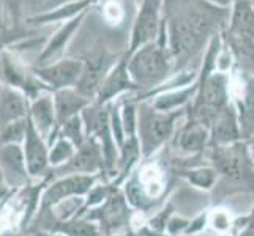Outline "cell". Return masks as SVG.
Segmentation results:
<instances>
[{
	"label": "cell",
	"instance_id": "obj_1",
	"mask_svg": "<svg viewBox=\"0 0 254 236\" xmlns=\"http://www.w3.org/2000/svg\"><path fill=\"white\" fill-rule=\"evenodd\" d=\"M216 19L218 13L215 14V11H200L197 8H191L166 21L168 50L172 57L174 69L183 71L197 52L205 50L213 35L220 33L215 32Z\"/></svg>",
	"mask_w": 254,
	"mask_h": 236
},
{
	"label": "cell",
	"instance_id": "obj_2",
	"mask_svg": "<svg viewBox=\"0 0 254 236\" xmlns=\"http://www.w3.org/2000/svg\"><path fill=\"white\" fill-rule=\"evenodd\" d=\"M128 71L137 85L139 94L150 93L171 79L174 62L168 50L166 24H163L158 38L153 43H148L128 55Z\"/></svg>",
	"mask_w": 254,
	"mask_h": 236
},
{
	"label": "cell",
	"instance_id": "obj_3",
	"mask_svg": "<svg viewBox=\"0 0 254 236\" xmlns=\"http://www.w3.org/2000/svg\"><path fill=\"white\" fill-rule=\"evenodd\" d=\"M187 110L161 112L150 101L139 102L137 109V141L142 157H150L174 136L179 118L185 117Z\"/></svg>",
	"mask_w": 254,
	"mask_h": 236
},
{
	"label": "cell",
	"instance_id": "obj_4",
	"mask_svg": "<svg viewBox=\"0 0 254 236\" xmlns=\"http://www.w3.org/2000/svg\"><path fill=\"white\" fill-rule=\"evenodd\" d=\"M213 148V167L218 175L237 181L251 185L254 180V162L250 154L248 142L240 141L237 143L226 146H212Z\"/></svg>",
	"mask_w": 254,
	"mask_h": 236
},
{
	"label": "cell",
	"instance_id": "obj_5",
	"mask_svg": "<svg viewBox=\"0 0 254 236\" xmlns=\"http://www.w3.org/2000/svg\"><path fill=\"white\" fill-rule=\"evenodd\" d=\"M101 180V175H64L52 177L41 194V211L54 209L69 200L84 198L89 190Z\"/></svg>",
	"mask_w": 254,
	"mask_h": 236
},
{
	"label": "cell",
	"instance_id": "obj_6",
	"mask_svg": "<svg viewBox=\"0 0 254 236\" xmlns=\"http://www.w3.org/2000/svg\"><path fill=\"white\" fill-rule=\"evenodd\" d=\"M163 3L164 0H142L136 13L131 29L127 54H133L142 46L153 43L163 27Z\"/></svg>",
	"mask_w": 254,
	"mask_h": 236
},
{
	"label": "cell",
	"instance_id": "obj_7",
	"mask_svg": "<svg viewBox=\"0 0 254 236\" xmlns=\"http://www.w3.org/2000/svg\"><path fill=\"white\" fill-rule=\"evenodd\" d=\"M81 216L98 224L103 235H119L122 229L129 225V203L124 190L116 188L106 202Z\"/></svg>",
	"mask_w": 254,
	"mask_h": 236
},
{
	"label": "cell",
	"instance_id": "obj_8",
	"mask_svg": "<svg viewBox=\"0 0 254 236\" xmlns=\"http://www.w3.org/2000/svg\"><path fill=\"white\" fill-rule=\"evenodd\" d=\"M0 84L21 90L32 101L41 93L51 92L40 79L33 74L32 68H24L6 49L0 54Z\"/></svg>",
	"mask_w": 254,
	"mask_h": 236
},
{
	"label": "cell",
	"instance_id": "obj_9",
	"mask_svg": "<svg viewBox=\"0 0 254 236\" xmlns=\"http://www.w3.org/2000/svg\"><path fill=\"white\" fill-rule=\"evenodd\" d=\"M84 60L60 58L49 65L32 66V71L54 93L64 89H74L84 73Z\"/></svg>",
	"mask_w": 254,
	"mask_h": 236
},
{
	"label": "cell",
	"instance_id": "obj_10",
	"mask_svg": "<svg viewBox=\"0 0 254 236\" xmlns=\"http://www.w3.org/2000/svg\"><path fill=\"white\" fill-rule=\"evenodd\" d=\"M104 173V157L98 141L93 137H87L85 142L77 146L71 161L65 165L52 170V177H64V175H103Z\"/></svg>",
	"mask_w": 254,
	"mask_h": 236
},
{
	"label": "cell",
	"instance_id": "obj_11",
	"mask_svg": "<svg viewBox=\"0 0 254 236\" xmlns=\"http://www.w3.org/2000/svg\"><path fill=\"white\" fill-rule=\"evenodd\" d=\"M133 92H139V89L128 71V55L124 54L104 76L93 101L100 106H106V104L117 101L122 94Z\"/></svg>",
	"mask_w": 254,
	"mask_h": 236
},
{
	"label": "cell",
	"instance_id": "obj_12",
	"mask_svg": "<svg viewBox=\"0 0 254 236\" xmlns=\"http://www.w3.org/2000/svg\"><path fill=\"white\" fill-rule=\"evenodd\" d=\"M232 102L239 115L242 139L250 142L254 137V77L240 74L237 81H232Z\"/></svg>",
	"mask_w": 254,
	"mask_h": 236
},
{
	"label": "cell",
	"instance_id": "obj_13",
	"mask_svg": "<svg viewBox=\"0 0 254 236\" xmlns=\"http://www.w3.org/2000/svg\"><path fill=\"white\" fill-rule=\"evenodd\" d=\"M22 151L27 169L32 180H45L48 178L52 169L49 165V143L45 137H41L32 121L29 120V129L27 136L24 139Z\"/></svg>",
	"mask_w": 254,
	"mask_h": 236
},
{
	"label": "cell",
	"instance_id": "obj_14",
	"mask_svg": "<svg viewBox=\"0 0 254 236\" xmlns=\"http://www.w3.org/2000/svg\"><path fill=\"white\" fill-rule=\"evenodd\" d=\"M0 169L8 189L27 188L32 177L25 162L22 145H0Z\"/></svg>",
	"mask_w": 254,
	"mask_h": 236
},
{
	"label": "cell",
	"instance_id": "obj_15",
	"mask_svg": "<svg viewBox=\"0 0 254 236\" xmlns=\"http://www.w3.org/2000/svg\"><path fill=\"white\" fill-rule=\"evenodd\" d=\"M89 11H84L82 14L73 17L66 22H64L59 27V30L52 35V37L46 41V45L43 46V50L40 52V55L37 58V65L35 66H43V65H49L54 63L57 60L64 58V52L66 50L69 41L73 40L74 33L79 30V27L82 25L85 16Z\"/></svg>",
	"mask_w": 254,
	"mask_h": 236
},
{
	"label": "cell",
	"instance_id": "obj_16",
	"mask_svg": "<svg viewBox=\"0 0 254 236\" xmlns=\"http://www.w3.org/2000/svg\"><path fill=\"white\" fill-rule=\"evenodd\" d=\"M29 120L35 129L45 137L48 143L51 145L57 137V115L54 109V98H52V92L41 93L38 98L30 101V109H29Z\"/></svg>",
	"mask_w": 254,
	"mask_h": 236
},
{
	"label": "cell",
	"instance_id": "obj_17",
	"mask_svg": "<svg viewBox=\"0 0 254 236\" xmlns=\"http://www.w3.org/2000/svg\"><path fill=\"white\" fill-rule=\"evenodd\" d=\"M210 146H226L237 143L242 139L239 115L234 102L221 110L210 125Z\"/></svg>",
	"mask_w": 254,
	"mask_h": 236
},
{
	"label": "cell",
	"instance_id": "obj_18",
	"mask_svg": "<svg viewBox=\"0 0 254 236\" xmlns=\"http://www.w3.org/2000/svg\"><path fill=\"white\" fill-rule=\"evenodd\" d=\"M221 38L234 60V66L237 73L254 77V38L231 33L226 29L221 32Z\"/></svg>",
	"mask_w": 254,
	"mask_h": 236
},
{
	"label": "cell",
	"instance_id": "obj_19",
	"mask_svg": "<svg viewBox=\"0 0 254 236\" xmlns=\"http://www.w3.org/2000/svg\"><path fill=\"white\" fill-rule=\"evenodd\" d=\"M30 99L21 90L0 84V129L29 117Z\"/></svg>",
	"mask_w": 254,
	"mask_h": 236
},
{
	"label": "cell",
	"instance_id": "obj_20",
	"mask_svg": "<svg viewBox=\"0 0 254 236\" xmlns=\"http://www.w3.org/2000/svg\"><path fill=\"white\" fill-rule=\"evenodd\" d=\"M98 0H82V2H74V3H66L52 8L48 11H40L29 16L25 19V24L29 27H41V25H49V24H64L73 17L82 14L84 11H89L90 6L96 3Z\"/></svg>",
	"mask_w": 254,
	"mask_h": 236
},
{
	"label": "cell",
	"instance_id": "obj_21",
	"mask_svg": "<svg viewBox=\"0 0 254 236\" xmlns=\"http://www.w3.org/2000/svg\"><path fill=\"white\" fill-rule=\"evenodd\" d=\"M210 145V129L188 118L175 137V146L185 154H197Z\"/></svg>",
	"mask_w": 254,
	"mask_h": 236
},
{
	"label": "cell",
	"instance_id": "obj_22",
	"mask_svg": "<svg viewBox=\"0 0 254 236\" xmlns=\"http://www.w3.org/2000/svg\"><path fill=\"white\" fill-rule=\"evenodd\" d=\"M54 98V109L57 115V125H64L66 120L76 115H81V112L89 106L92 99L85 98L76 89H64L52 93Z\"/></svg>",
	"mask_w": 254,
	"mask_h": 236
},
{
	"label": "cell",
	"instance_id": "obj_23",
	"mask_svg": "<svg viewBox=\"0 0 254 236\" xmlns=\"http://www.w3.org/2000/svg\"><path fill=\"white\" fill-rule=\"evenodd\" d=\"M84 63H85L84 73H82L79 82H77V85L74 87V89L81 94H84L85 98L93 101L96 93H98V89H100L104 76L108 74V71L112 68V65L109 66L104 57L93 58V60H89V62H84Z\"/></svg>",
	"mask_w": 254,
	"mask_h": 236
},
{
	"label": "cell",
	"instance_id": "obj_24",
	"mask_svg": "<svg viewBox=\"0 0 254 236\" xmlns=\"http://www.w3.org/2000/svg\"><path fill=\"white\" fill-rule=\"evenodd\" d=\"M197 90H199V84L196 81V82H192L191 85L180 87V89H174V90L156 94L155 98H152L150 102L161 112L182 110V109L188 107L190 104L192 102V99L196 98Z\"/></svg>",
	"mask_w": 254,
	"mask_h": 236
},
{
	"label": "cell",
	"instance_id": "obj_25",
	"mask_svg": "<svg viewBox=\"0 0 254 236\" xmlns=\"http://www.w3.org/2000/svg\"><path fill=\"white\" fill-rule=\"evenodd\" d=\"M224 29L235 35L254 38V6L250 0H239L231 6Z\"/></svg>",
	"mask_w": 254,
	"mask_h": 236
},
{
	"label": "cell",
	"instance_id": "obj_26",
	"mask_svg": "<svg viewBox=\"0 0 254 236\" xmlns=\"http://www.w3.org/2000/svg\"><path fill=\"white\" fill-rule=\"evenodd\" d=\"M49 232H57L65 236H103L100 225L84 216L57 221Z\"/></svg>",
	"mask_w": 254,
	"mask_h": 236
},
{
	"label": "cell",
	"instance_id": "obj_27",
	"mask_svg": "<svg viewBox=\"0 0 254 236\" xmlns=\"http://www.w3.org/2000/svg\"><path fill=\"white\" fill-rule=\"evenodd\" d=\"M77 150V146L69 142L68 139L57 136L54 139V142L49 145V165L52 170H56L59 167L65 165L68 161H71V157L74 156Z\"/></svg>",
	"mask_w": 254,
	"mask_h": 236
},
{
	"label": "cell",
	"instance_id": "obj_28",
	"mask_svg": "<svg viewBox=\"0 0 254 236\" xmlns=\"http://www.w3.org/2000/svg\"><path fill=\"white\" fill-rule=\"evenodd\" d=\"M180 175L185 178L191 186L202 190L213 189L216 181H218V172L213 165L210 167H194V169H187L182 170Z\"/></svg>",
	"mask_w": 254,
	"mask_h": 236
},
{
	"label": "cell",
	"instance_id": "obj_29",
	"mask_svg": "<svg viewBox=\"0 0 254 236\" xmlns=\"http://www.w3.org/2000/svg\"><path fill=\"white\" fill-rule=\"evenodd\" d=\"M57 136H62V137L68 139V141L73 142L76 146H81L87 139L84 121H82L81 115H76L73 118L66 120L64 125H60L59 131H57Z\"/></svg>",
	"mask_w": 254,
	"mask_h": 236
},
{
	"label": "cell",
	"instance_id": "obj_30",
	"mask_svg": "<svg viewBox=\"0 0 254 236\" xmlns=\"http://www.w3.org/2000/svg\"><path fill=\"white\" fill-rule=\"evenodd\" d=\"M137 109L139 102L136 99H125L124 102H120V118L127 139L136 137L137 134Z\"/></svg>",
	"mask_w": 254,
	"mask_h": 236
},
{
	"label": "cell",
	"instance_id": "obj_31",
	"mask_svg": "<svg viewBox=\"0 0 254 236\" xmlns=\"http://www.w3.org/2000/svg\"><path fill=\"white\" fill-rule=\"evenodd\" d=\"M29 129V117L0 129V145H22Z\"/></svg>",
	"mask_w": 254,
	"mask_h": 236
},
{
	"label": "cell",
	"instance_id": "obj_32",
	"mask_svg": "<svg viewBox=\"0 0 254 236\" xmlns=\"http://www.w3.org/2000/svg\"><path fill=\"white\" fill-rule=\"evenodd\" d=\"M235 221L232 214L227 211V209H213V211L208 213V227L218 233H229L235 227Z\"/></svg>",
	"mask_w": 254,
	"mask_h": 236
},
{
	"label": "cell",
	"instance_id": "obj_33",
	"mask_svg": "<svg viewBox=\"0 0 254 236\" xmlns=\"http://www.w3.org/2000/svg\"><path fill=\"white\" fill-rule=\"evenodd\" d=\"M190 224H191V221L187 219V217L172 214L169 217L168 224H166V230L164 232L168 233L169 236H182V235L187 236V232L190 229Z\"/></svg>",
	"mask_w": 254,
	"mask_h": 236
},
{
	"label": "cell",
	"instance_id": "obj_34",
	"mask_svg": "<svg viewBox=\"0 0 254 236\" xmlns=\"http://www.w3.org/2000/svg\"><path fill=\"white\" fill-rule=\"evenodd\" d=\"M74 2H82V0H45V2H41V11H48V10H52V8H56V6L74 3Z\"/></svg>",
	"mask_w": 254,
	"mask_h": 236
},
{
	"label": "cell",
	"instance_id": "obj_35",
	"mask_svg": "<svg viewBox=\"0 0 254 236\" xmlns=\"http://www.w3.org/2000/svg\"><path fill=\"white\" fill-rule=\"evenodd\" d=\"M136 235H137V236H169L166 232L155 230V229H152L150 225H147V224H144L142 227H139L137 232H136Z\"/></svg>",
	"mask_w": 254,
	"mask_h": 236
},
{
	"label": "cell",
	"instance_id": "obj_36",
	"mask_svg": "<svg viewBox=\"0 0 254 236\" xmlns=\"http://www.w3.org/2000/svg\"><path fill=\"white\" fill-rule=\"evenodd\" d=\"M207 2H210L216 8H221V10H231V6L239 0H207Z\"/></svg>",
	"mask_w": 254,
	"mask_h": 236
},
{
	"label": "cell",
	"instance_id": "obj_37",
	"mask_svg": "<svg viewBox=\"0 0 254 236\" xmlns=\"http://www.w3.org/2000/svg\"><path fill=\"white\" fill-rule=\"evenodd\" d=\"M8 30V24H6V16H5V10H3V3L0 0V37L2 35H6Z\"/></svg>",
	"mask_w": 254,
	"mask_h": 236
},
{
	"label": "cell",
	"instance_id": "obj_38",
	"mask_svg": "<svg viewBox=\"0 0 254 236\" xmlns=\"http://www.w3.org/2000/svg\"><path fill=\"white\" fill-rule=\"evenodd\" d=\"M245 224H247V230L254 229V206L251 208V211L245 217Z\"/></svg>",
	"mask_w": 254,
	"mask_h": 236
},
{
	"label": "cell",
	"instance_id": "obj_39",
	"mask_svg": "<svg viewBox=\"0 0 254 236\" xmlns=\"http://www.w3.org/2000/svg\"><path fill=\"white\" fill-rule=\"evenodd\" d=\"M6 46H8V38H6V35H2V37H0V54L6 49Z\"/></svg>",
	"mask_w": 254,
	"mask_h": 236
},
{
	"label": "cell",
	"instance_id": "obj_40",
	"mask_svg": "<svg viewBox=\"0 0 254 236\" xmlns=\"http://www.w3.org/2000/svg\"><path fill=\"white\" fill-rule=\"evenodd\" d=\"M38 236H65L62 233H57V232H46V233H41Z\"/></svg>",
	"mask_w": 254,
	"mask_h": 236
},
{
	"label": "cell",
	"instance_id": "obj_41",
	"mask_svg": "<svg viewBox=\"0 0 254 236\" xmlns=\"http://www.w3.org/2000/svg\"><path fill=\"white\" fill-rule=\"evenodd\" d=\"M248 146H250V154H251V159L254 162V142H248Z\"/></svg>",
	"mask_w": 254,
	"mask_h": 236
},
{
	"label": "cell",
	"instance_id": "obj_42",
	"mask_svg": "<svg viewBox=\"0 0 254 236\" xmlns=\"http://www.w3.org/2000/svg\"><path fill=\"white\" fill-rule=\"evenodd\" d=\"M2 185H5V183H3V175H2V169H0V186H2Z\"/></svg>",
	"mask_w": 254,
	"mask_h": 236
},
{
	"label": "cell",
	"instance_id": "obj_43",
	"mask_svg": "<svg viewBox=\"0 0 254 236\" xmlns=\"http://www.w3.org/2000/svg\"><path fill=\"white\" fill-rule=\"evenodd\" d=\"M247 233H250V235H253V236H254V229H251V230H247Z\"/></svg>",
	"mask_w": 254,
	"mask_h": 236
},
{
	"label": "cell",
	"instance_id": "obj_44",
	"mask_svg": "<svg viewBox=\"0 0 254 236\" xmlns=\"http://www.w3.org/2000/svg\"><path fill=\"white\" fill-rule=\"evenodd\" d=\"M103 236H120V235H103Z\"/></svg>",
	"mask_w": 254,
	"mask_h": 236
},
{
	"label": "cell",
	"instance_id": "obj_45",
	"mask_svg": "<svg viewBox=\"0 0 254 236\" xmlns=\"http://www.w3.org/2000/svg\"><path fill=\"white\" fill-rule=\"evenodd\" d=\"M250 2H251V5L254 6V0H250Z\"/></svg>",
	"mask_w": 254,
	"mask_h": 236
},
{
	"label": "cell",
	"instance_id": "obj_46",
	"mask_svg": "<svg viewBox=\"0 0 254 236\" xmlns=\"http://www.w3.org/2000/svg\"><path fill=\"white\" fill-rule=\"evenodd\" d=\"M250 142H254V137H253V139H251V141H250Z\"/></svg>",
	"mask_w": 254,
	"mask_h": 236
},
{
	"label": "cell",
	"instance_id": "obj_47",
	"mask_svg": "<svg viewBox=\"0 0 254 236\" xmlns=\"http://www.w3.org/2000/svg\"><path fill=\"white\" fill-rule=\"evenodd\" d=\"M129 236H137V235H129Z\"/></svg>",
	"mask_w": 254,
	"mask_h": 236
}]
</instances>
